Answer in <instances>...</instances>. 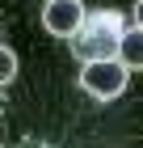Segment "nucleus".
Masks as SVG:
<instances>
[{"mask_svg": "<svg viewBox=\"0 0 143 148\" xmlns=\"http://www.w3.org/2000/svg\"><path fill=\"white\" fill-rule=\"evenodd\" d=\"M13 76H17V55L9 47H0V85H9Z\"/></svg>", "mask_w": 143, "mask_h": 148, "instance_id": "5", "label": "nucleus"}, {"mask_svg": "<svg viewBox=\"0 0 143 148\" xmlns=\"http://www.w3.org/2000/svg\"><path fill=\"white\" fill-rule=\"evenodd\" d=\"M126 80H131V72L122 68L114 55H105V59H84V64H80V89H84L88 97H97V102L122 97Z\"/></svg>", "mask_w": 143, "mask_h": 148, "instance_id": "1", "label": "nucleus"}, {"mask_svg": "<svg viewBox=\"0 0 143 148\" xmlns=\"http://www.w3.org/2000/svg\"><path fill=\"white\" fill-rule=\"evenodd\" d=\"M131 25H139V30H143V0H139V4L131 9Z\"/></svg>", "mask_w": 143, "mask_h": 148, "instance_id": "6", "label": "nucleus"}, {"mask_svg": "<svg viewBox=\"0 0 143 148\" xmlns=\"http://www.w3.org/2000/svg\"><path fill=\"white\" fill-rule=\"evenodd\" d=\"M118 38H122V25L114 13H101V17H84V25H80L76 34V51L84 59H105V55H118Z\"/></svg>", "mask_w": 143, "mask_h": 148, "instance_id": "2", "label": "nucleus"}, {"mask_svg": "<svg viewBox=\"0 0 143 148\" xmlns=\"http://www.w3.org/2000/svg\"><path fill=\"white\" fill-rule=\"evenodd\" d=\"M84 4L80 0H46L42 4V30L51 38H76L84 25Z\"/></svg>", "mask_w": 143, "mask_h": 148, "instance_id": "3", "label": "nucleus"}, {"mask_svg": "<svg viewBox=\"0 0 143 148\" xmlns=\"http://www.w3.org/2000/svg\"><path fill=\"white\" fill-rule=\"evenodd\" d=\"M114 59H118L126 72L143 68V30H139V25L122 30V38H118V55H114Z\"/></svg>", "mask_w": 143, "mask_h": 148, "instance_id": "4", "label": "nucleus"}]
</instances>
